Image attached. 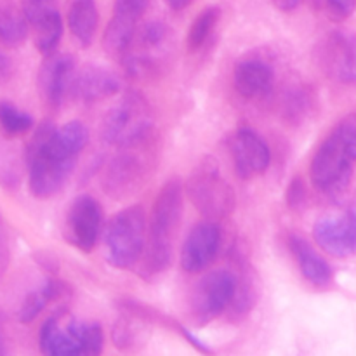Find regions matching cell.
Returning <instances> with one entry per match:
<instances>
[{
    "label": "cell",
    "instance_id": "cell-2",
    "mask_svg": "<svg viewBox=\"0 0 356 356\" xmlns=\"http://www.w3.org/2000/svg\"><path fill=\"white\" fill-rule=\"evenodd\" d=\"M183 184L179 179H169L153 202L139 275L146 280L165 273L172 263L174 238L183 216Z\"/></svg>",
    "mask_w": 356,
    "mask_h": 356
},
{
    "label": "cell",
    "instance_id": "cell-24",
    "mask_svg": "<svg viewBox=\"0 0 356 356\" xmlns=\"http://www.w3.org/2000/svg\"><path fill=\"white\" fill-rule=\"evenodd\" d=\"M28 21L23 10L10 0H0V42L7 47H17L28 38Z\"/></svg>",
    "mask_w": 356,
    "mask_h": 356
},
{
    "label": "cell",
    "instance_id": "cell-35",
    "mask_svg": "<svg viewBox=\"0 0 356 356\" xmlns=\"http://www.w3.org/2000/svg\"><path fill=\"white\" fill-rule=\"evenodd\" d=\"M302 0H273L275 6L280 10H294L296 7H299Z\"/></svg>",
    "mask_w": 356,
    "mask_h": 356
},
{
    "label": "cell",
    "instance_id": "cell-27",
    "mask_svg": "<svg viewBox=\"0 0 356 356\" xmlns=\"http://www.w3.org/2000/svg\"><path fill=\"white\" fill-rule=\"evenodd\" d=\"M236 277V289H235V298H233L232 306H229V312L235 313V316H245L247 313L252 309V306L256 305L257 298V289H256V280H254V275L250 273L247 264L240 266L238 273H235Z\"/></svg>",
    "mask_w": 356,
    "mask_h": 356
},
{
    "label": "cell",
    "instance_id": "cell-18",
    "mask_svg": "<svg viewBox=\"0 0 356 356\" xmlns=\"http://www.w3.org/2000/svg\"><path fill=\"white\" fill-rule=\"evenodd\" d=\"M120 76L101 65H86L73 73L70 94L80 103H97L111 97L120 90Z\"/></svg>",
    "mask_w": 356,
    "mask_h": 356
},
{
    "label": "cell",
    "instance_id": "cell-6",
    "mask_svg": "<svg viewBox=\"0 0 356 356\" xmlns=\"http://www.w3.org/2000/svg\"><path fill=\"white\" fill-rule=\"evenodd\" d=\"M184 190L191 204L205 219H225L235 211L236 198L233 186L211 156L202 160L191 170Z\"/></svg>",
    "mask_w": 356,
    "mask_h": 356
},
{
    "label": "cell",
    "instance_id": "cell-38",
    "mask_svg": "<svg viewBox=\"0 0 356 356\" xmlns=\"http://www.w3.org/2000/svg\"><path fill=\"white\" fill-rule=\"evenodd\" d=\"M313 2H315L316 6H320V3H323V2H325V0H313Z\"/></svg>",
    "mask_w": 356,
    "mask_h": 356
},
{
    "label": "cell",
    "instance_id": "cell-16",
    "mask_svg": "<svg viewBox=\"0 0 356 356\" xmlns=\"http://www.w3.org/2000/svg\"><path fill=\"white\" fill-rule=\"evenodd\" d=\"M235 172L242 179L261 176L271 163V152L268 143L250 127H240L229 141Z\"/></svg>",
    "mask_w": 356,
    "mask_h": 356
},
{
    "label": "cell",
    "instance_id": "cell-28",
    "mask_svg": "<svg viewBox=\"0 0 356 356\" xmlns=\"http://www.w3.org/2000/svg\"><path fill=\"white\" fill-rule=\"evenodd\" d=\"M31 127H33V117L30 113L19 110L9 101H0V129L3 134L14 138V136L26 134Z\"/></svg>",
    "mask_w": 356,
    "mask_h": 356
},
{
    "label": "cell",
    "instance_id": "cell-12",
    "mask_svg": "<svg viewBox=\"0 0 356 356\" xmlns=\"http://www.w3.org/2000/svg\"><path fill=\"white\" fill-rule=\"evenodd\" d=\"M103 229V209L90 195H80L70 205L65 221V238L80 252H92Z\"/></svg>",
    "mask_w": 356,
    "mask_h": 356
},
{
    "label": "cell",
    "instance_id": "cell-32",
    "mask_svg": "<svg viewBox=\"0 0 356 356\" xmlns=\"http://www.w3.org/2000/svg\"><path fill=\"white\" fill-rule=\"evenodd\" d=\"M325 6L332 19L343 21L353 14L356 0H325Z\"/></svg>",
    "mask_w": 356,
    "mask_h": 356
},
{
    "label": "cell",
    "instance_id": "cell-17",
    "mask_svg": "<svg viewBox=\"0 0 356 356\" xmlns=\"http://www.w3.org/2000/svg\"><path fill=\"white\" fill-rule=\"evenodd\" d=\"M316 245L334 257H351L356 254V212L325 216L313 226Z\"/></svg>",
    "mask_w": 356,
    "mask_h": 356
},
{
    "label": "cell",
    "instance_id": "cell-34",
    "mask_svg": "<svg viewBox=\"0 0 356 356\" xmlns=\"http://www.w3.org/2000/svg\"><path fill=\"white\" fill-rule=\"evenodd\" d=\"M10 73H13V63H10V59L7 58L6 54L0 52V86H2L3 82H7Z\"/></svg>",
    "mask_w": 356,
    "mask_h": 356
},
{
    "label": "cell",
    "instance_id": "cell-22",
    "mask_svg": "<svg viewBox=\"0 0 356 356\" xmlns=\"http://www.w3.org/2000/svg\"><path fill=\"white\" fill-rule=\"evenodd\" d=\"M70 31L82 47H89L96 37L99 24V10L96 0H73L68 7L66 16Z\"/></svg>",
    "mask_w": 356,
    "mask_h": 356
},
{
    "label": "cell",
    "instance_id": "cell-8",
    "mask_svg": "<svg viewBox=\"0 0 356 356\" xmlns=\"http://www.w3.org/2000/svg\"><path fill=\"white\" fill-rule=\"evenodd\" d=\"M149 138L138 145L118 148L120 152L110 160L103 174V190L113 198H127L141 190L149 177L152 155L148 148Z\"/></svg>",
    "mask_w": 356,
    "mask_h": 356
},
{
    "label": "cell",
    "instance_id": "cell-1",
    "mask_svg": "<svg viewBox=\"0 0 356 356\" xmlns=\"http://www.w3.org/2000/svg\"><path fill=\"white\" fill-rule=\"evenodd\" d=\"M89 143V129L80 120L65 125L44 122L24 148L28 188L40 200L56 197L68 183L76 160Z\"/></svg>",
    "mask_w": 356,
    "mask_h": 356
},
{
    "label": "cell",
    "instance_id": "cell-11",
    "mask_svg": "<svg viewBox=\"0 0 356 356\" xmlns=\"http://www.w3.org/2000/svg\"><path fill=\"white\" fill-rule=\"evenodd\" d=\"M320 68L329 79L344 86H356V33L334 30L322 38L316 49Z\"/></svg>",
    "mask_w": 356,
    "mask_h": 356
},
{
    "label": "cell",
    "instance_id": "cell-15",
    "mask_svg": "<svg viewBox=\"0 0 356 356\" xmlns=\"http://www.w3.org/2000/svg\"><path fill=\"white\" fill-rule=\"evenodd\" d=\"M221 247V229L212 219L197 222L184 238L179 263L186 273H200L214 263Z\"/></svg>",
    "mask_w": 356,
    "mask_h": 356
},
{
    "label": "cell",
    "instance_id": "cell-4",
    "mask_svg": "<svg viewBox=\"0 0 356 356\" xmlns=\"http://www.w3.org/2000/svg\"><path fill=\"white\" fill-rule=\"evenodd\" d=\"M148 216L143 205H131L118 211L104 229L106 261L117 270L138 266L146 249Z\"/></svg>",
    "mask_w": 356,
    "mask_h": 356
},
{
    "label": "cell",
    "instance_id": "cell-23",
    "mask_svg": "<svg viewBox=\"0 0 356 356\" xmlns=\"http://www.w3.org/2000/svg\"><path fill=\"white\" fill-rule=\"evenodd\" d=\"M70 287L56 278H49L40 287L31 291L21 302V308L17 312V320L21 323H31L51 302L65 298L68 294Z\"/></svg>",
    "mask_w": 356,
    "mask_h": 356
},
{
    "label": "cell",
    "instance_id": "cell-33",
    "mask_svg": "<svg viewBox=\"0 0 356 356\" xmlns=\"http://www.w3.org/2000/svg\"><path fill=\"white\" fill-rule=\"evenodd\" d=\"M7 259H9V252H7V240H6V232H3L2 219H0V275L3 273L7 266Z\"/></svg>",
    "mask_w": 356,
    "mask_h": 356
},
{
    "label": "cell",
    "instance_id": "cell-25",
    "mask_svg": "<svg viewBox=\"0 0 356 356\" xmlns=\"http://www.w3.org/2000/svg\"><path fill=\"white\" fill-rule=\"evenodd\" d=\"M221 19V9L218 6H209L195 17L191 26L186 33V47L190 52H197L205 45L212 31L216 30V24Z\"/></svg>",
    "mask_w": 356,
    "mask_h": 356
},
{
    "label": "cell",
    "instance_id": "cell-30",
    "mask_svg": "<svg viewBox=\"0 0 356 356\" xmlns=\"http://www.w3.org/2000/svg\"><path fill=\"white\" fill-rule=\"evenodd\" d=\"M334 131L337 132V136H339L341 143L344 145L346 152L350 153L351 159L356 162V111L346 115V117L337 124V127L334 129Z\"/></svg>",
    "mask_w": 356,
    "mask_h": 356
},
{
    "label": "cell",
    "instance_id": "cell-7",
    "mask_svg": "<svg viewBox=\"0 0 356 356\" xmlns=\"http://www.w3.org/2000/svg\"><path fill=\"white\" fill-rule=\"evenodd\" d=\"M353 165L355 160L346 152L337 132L332 131L313 155L309 165L313 186L327 197H339L350 186Z\"/></svg>",
    "mask_w": 356,
    "mask_h": 356
},
{
    "label": "cell",
    "instance_id": "cell-21",
    "mask_svg": "<svg viewBox=\"0 0 356 356\" xmlns=\"http://www.w3.org/2000/svg\"><path fill=\"white\" fill-rule=\"evenodd\" d=\"M289 249L298 263L301 275L315 287H329L334 280V273L330 264L309 245L308 240L292 233L289 236Z\"/></svg>",
    "mask_w": 356,
    "mask_h": 356
},
{
    "label": "cell",
    "instance_id": "cell-37",
    "mask_svg": "<svg viewBox=\"0 0 356 356\" xmlns=\"http://www.w3.org/2000/svg\"><path fill=\"white\" fill-rule=\"evenodd\" d=\"M6 353V341H3V334H2V322H0V355Z\"/></svg>",
    "mask_w": 356,
    "mask_h": 356
},
{
    "label": "cell",
    "instance_id": "cell-26",
    "mask_svg": "<svg viewBox=\"0 0 356 356\" xmlns=\"http://www.w3.org/2000/svg\"><path fill=\"white\" fill-rule=\"evenodd\" d=\"M24 155L21 156L16 146L0 138V186L6 190H16L23 176Z\"/></svg>",
    "mask_w": 356,
    "mask_h": 356
},
{
    "label": "cell",
    "instance_id": "cell-14",
    "mask_svg": "<svg viewBox=\"0 0 356 356\" xmlns=\"http://www.w3.org/2000/svg\"><path fill=\"white\" fill-rule=\"evenodd\" d=\"M148 6L149 0H115L113 14L103 33L106 54L120 58L127 51Z\"/></svg>",
    "mask_w": 356,
    "mask_h": 356
},
{
    "label": "cell",
    "instance_id": "cell-19",
    "mask_svg": "<svg viewBox=\"0 0 356 356\" xmlns=\"http://www.w3.org/2000/svg\"><path fill=\"white\" fill-rule=\"evenodd\" d=\"M75 59L70 54H51L38 72V90L51 108H59L70 92Z\"/></svg>",
    "mask_w": 356,
    "mask_h": 356
},
{
    "label": "cell",
    "instance_id": "cell-31",
    "mask_svg": "<svg viewBox=\"0 0 356 356\" xmlns=\"http://www.w3.org/2000/svg\"><path fill=\"white\" fill-rule=\"evenodd\" d=\"M287 205L291 209H302L306 204V184L301 177H294L287 186Z\"/></svg>",
    "mask_w": 356,
    "mask_h": 356
},
{
    "label": "cell",
    "instance_id": "cell-36",
    "mask_svg": "<svg viewBox=\"0 0 356 356\" xmlns=\"http://www.w3.org/2000/svg\"><path fill=\"white\" fill-rule=\"evenodd\" d=\"M163 2H165L172 10H183L184 7L190 6L193 0H163Z\"/></svg>",
    "mask_w": 356,
    "mask_h": 356
},
{
    "label": "cell",
    "instance_id": "cell-5",
    "mask_svg": "<svg viewBox=\"0 0 356 356\" xmlns=\"http://www.w3.org/2000/svg\"><path fill=\"white\" fill-rule=\"evenodd\" d=\"M153 111L141 92L129 90L104 117L101 138L106 145L125 148L152 136Z\"/></svg>",
    "mask_w": 356,
    "mask_h": 356
},
{
    "label": "cell",
    "instance_id": "cell-20",
    "mask_svg": "<svg viewBox=\"0 0 356 356\" xmlns=\"http://www.w3.org/2000/svg\"><path fill=\"white\" fill-rule=\"evenodd\" d=\"M273 68L263 59H243V61L236 63L235 70H233V86L243 99H264L273 90Z\"/></svg>",
    "mask_w": 356,
    "mask_h": 356
},
{
    "label": "cell",
    "instance_id": "cell-9",
    "mask_svg": "<svg viewBox=\"0 0 356 356\" xmlns=\"http://www.w3.org/2000/svg\"><path fill=\"white\" fill-rule=\"evenodd\" d=\"M170 44V28L163 21L153 19L138 26L127 51L120 56L129 75L148 76L162 61Z\"/></svg>",
    "mask_w": 356,
    "mask_h": 356
},
{
    "label": "cell",
    "instance_id": "cell-10",
    "mask_svg": "<svg viewBox=\"0 0 356 356\" xmlns=\"http://www.w3.org/2000/svg\"><path fill=\"white\" fill-rule=\"evenodd\" d=\"M235 271L216 270L200 278L191 298V312L198 325H207L228 312L235 298Z\"/></svg>",
    "mask_w": 356,
    "mask_h": 356
},
{
    "label": "cell",
    "instance_id": "cell-29",
    "mask_svg": "<svg viewBox=\"0 0 356 356\" xmlns=\"http://www.w3.org/2000/svg\"><path fill=\"white\" fill-rule=\"evenodd\" d=\"M313 96L312 90L306 87H292L285 92L284 97V111L285 117L294 122H301L312 113L313 110Z\"/></svg>",
    "mask_w": 356,
    "mask_h": 356
},
{
    "label": "cell",
    "instance_id": "cell-3",
    "mask_svg": "<svg viewBox=\"0 0 356 356\" xmlns=\"http://www.w3.org/2000/svg\"><path fill=\"white\" fill-rule=\"evenodd\" d=\"M38 346L47 356H97L103 353L104 332L96 322H79L56 312L38 330Z\"/></svg>",
    "mask_w": 356,
    "mask_h": 356
},
{
    "label": "cell",
    "instance_id": "cell-13",
    "mask_svg": "<svg viewBox=\"0 0 356 356\" xmlns=\"http://www.w3.org/2000/svg\"><path fill=\"white\" fill-rule=\"evenodd\" d=\"M21 10L33 31L35 47L45 58L54 54L63 37V17L56 0H23Z\"/></svg>",
    "mask_w": 356,
    "mask_h": 356
}]
</instances>
